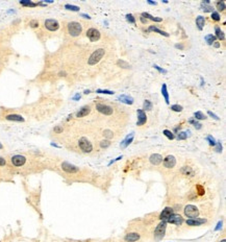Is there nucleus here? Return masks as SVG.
Instances as JSON below:
<instances>
[{"label": "nucleus", "mask_w": 226, "mask_h": 242, "mask_svg": "<svg viewBox=\"0 0 226 242\" xmlns=\"http://www.w3.org/2000/svg\"><path fill=\"white\" fill-rule=\"evenodd\" d=\"M67 29H68V33L72 37H78L82 31V26L79 22H69L67 24Z\"/></svg>", "instance_id": "1"}, {"label": "nucleus", "mask_w": 226, "mask_h": 242, "mask_svg": "<svg viewBox=\"0 0 226 242\" xmlns=\"http://www.w3.org/2000/svg\"><path fill=\"white\" fill-rule=\"evenodd\" d=\"M104 53H105V51H104L103 48H99V49H97L96 51H94L89 58V62H87L89 63V65H91V66L96 65L97 63H98L99 61L102 58V57L104 55Z\"/></svg>", "instance_id": "2"}, {"label": "nucleus", "mask_w": 226, "mask_h": 242, "mask_svg": "<svg viewBox=\"0 0 226 242\" xmlns=\"http://www.w3.org/2000/svg\"><path fill=\"white\" fill-rule=\"evenodd\" d=\"M26 161H27V159L23 155H15L11 158V163L13 164V166L17 168L25 165Z\"/></svg>", "instance_id": "3"}, {"label": "nucleus", "mask_w": 226, "mask_h": 242, "mask_svg": "<svg viewBox=\"0 0 226 242\" xmlns=\"http://www.w3.org/2000/svg\"><path fill=\"white\" fill-rule=\"evenodd\" d=\"M78 145H79V148L81 149L84 153H91L92 150H93V146H92V143L90 142L89 140H87V138H84V137H82V138L79 139L78 141Z\"/></svg>", "instance_id": "4"}, {"label": "nucleus", "mask_w": 226, "mask_h": 242, "mask_svg": "<svg viewBox=\"0 0 226 242\" xmlns=\"http://www.w3.org/2000/svg\"><path fill=\"white\" fill-rule=\"evenodd\" d=\"M44 26L49 31H56L60 28V23L55 19H46L44 22Z\"/></svg>", "instance_id": "5"}, {"label": "nucleus", "mask_w": 226, "mask_h": 242, "mask_svg": "<svg viewBox=\"0 0 226 242\" xmlns=\"http://www.w3.org/2000/svg\"><path fill=\"white\" fill-rule=\"evenodd\" d=\"M165 233H166V221H162L160 223L157 224L156 229L154 231L155 239L156 240H160L165 236Z\"/></svg>", "instance_id": "6"}, {"label": "nucleus", "mask_w": 226, "mask_h": 242, "mask_svg": "<svg viewBox=\"0 0 226 242\" xmlns=\"http://www.w3.org/2000/svg\"><path fill=\"white\" fill-rule=\"evenodd\" d=\"M184 214L190 218H197L199 215V210L198 208L193 206V205H188L184 208Z\"/></svg>", "instance_id": "7"}, {"label": "nucleus", "mask_w": 226, "mask_h": 242, "mask_svg": "<svg viewBox=\"0 0 226 242\" xmlns=\"http://www.w3.org/2000/svg\"><path fill=\"white\" fill-rule=\"evenodd\" d=\"M60 168L65 171V172L69 173V174H72V173H76L79 171V168L76 167V166L72 165V164L68 163V162H63L60 164Z\"/></svg>", "instance_id": "8"}, {"label": "nucleus", "mask_w": 226, "mask_h": 242, "mask_svg": "<svg viewBox=\"0 0 226 242\" xmlns=\"http://www.w3.org/2000/svg\"><path fill=\"white\" fill-rule=\"evenodd\" d=\"M87 37L90 39L91 42H96V41H98L100 39V33L96 28H90L87 31Z\"/></svg>", "instance_id": "9"}, {"label": "nucleus", "mask_w": 226, "mask_h": 242, "mask_svg": "<svg viewBox=\"0 0 226 242\" xmlns=\"http://www.w3.org/2000/svg\"><path fill=\"white\" fill-rule=\"evenodd\" d=\"M96 109H97V111L100 112L101 114L108 115H108H111V114H113V112H114V110H113V107H111L106 106V104H101V103L97 104Z\"/></svg>", "instance_id": "10"}, {"label": "nucleus", "mask_w": 226, "mask_h": 242, "mask_svg": "<svg viewBox=\"0 0 226 242\" xmlns=\"http://www.w3.org/2000/svg\"><path fill=\"white\" fill-rule=\"evenodd\" d=\"M168 222L172 224H175V226H180V224L183 222V218L180 216V215H177V214H172L171 216L168 218Z\"/></svg>", "instance_id": "11"}, {"label": "nucleus", "mask_w": 226, "mask_h": 242, "mask_svg": "<svg viewBox=\"0 0 226 242\" xmlns=\"http://www.w3.org/2000/svg\"><path fill=\"white\" fill-rule=\"evenodd\" d=\"M176 164V159L173 156H168L164 159V166L166 168H173Z\"/></svg>", "instance_id": "12"}, {"label": "nucleus", "mask_w": 226, "mask_h": 242, "mask_svg": "<svg viewBox=\"0 0 226 242\" xmlns=\"http://www.w3.org/2000/svg\"><path fill=\"white\" fill-rule=\"evenodd\" d=\"M172 214H173V209H171V208H165L159 215V218L162 219L163 221H167L168 218H169Z\"/></svg>", "instance_id": "13"}, {"label": "nucleus", "mask_w": 226, "mask_h": 242, "mask_svg": "<svg viewBox=\"0 0 226 242\" xmlns=\"http://www.w3.org/2000/svg\"><path fill=\"white\" fill-rule=\"evenodd\" d=\"M147 121V117H146V114L143 110H138V125H143L144 123H146Z\"/></svg>", "instance_id": "14"}, {"label": "nucleus", "mask_w": 226, "mask_h": 242, "mask_svg": "<svg viewBox=\"0 0 226 242\" xmlns=\"http://www.w3.org/2000/svg\"><path fill=\"white\" fill-rule=\"evenodd\" d=\"M5 119L9 121H16V122H24V118L21 116V115L18 114H9L6 115Z\"/></svg>", "instance_id": "15"}, {"label": "nucleus", "mask_w": 226, "mask_h": 242, "mask_svg": "<svg viewBox=\"0 0 226 242\" xmlns=\"http://www.w3.org/2000/svg\"><path fill=\"white\" fill-rule=\"evenodd\" d=\"M202 223H205V219H201V218H191L189 220H187V224L191 226H200Z\"/></svg>", "instance_id": "16"}, {"label": "nucleus", "mask_w": 226, "mask_h": 242, "mask_svg": "<svg viewBox=\"0 0 226 242\" xmlns=\"http://www.w3.org/2000/svg\"><path fill=\"white\" fill-rule=\"evenodd\" d=\"M150 162L153 165H159L160 163L163 162V157L159 153H154V155H151L150 157Z\"/></svg>", "instance_id": "17"}, {"label": "nucleus", "mask_w": 226, "mask_h": 242, "mask_svg": "<svg viewBox=\"0 0 226 242\" xmlns=\"http://www.w3.org/2000/svg\"><path fill=\"white\" fill-rule=\"evenodd\" d=\"M124 239H125V241H127V242H135V241H138L139 239H140V235H139L138 233H129L125 236V238Z\"/></svg>", "instance_id": "18"}, {"label": "nucleus", "mask_w": 226, "mask_h": 242, "mask_svg": "<svg viewBox=\"0 0 226 242\" xmlns=\"http://www.w3.org/2000/svg\"><path fill=\"white\" fill-rule=\"evenodd\" d=\"M90 111H91V107H90L89 106H86V107H81V109H80V111H79V112H77L76 117H78V118H80V117H84V116H87V115L90 113Z\"/></svg>", "instance_id": "19"}, {"label": "nucleus", "mask_w": 226, "mask_h": 242, "mask_svg": "<svg viewBox=\"0 0 226 242\" xmlns=\"http://www.w3.org/2000/svg\"><path fill=\"white\" fill-rule=\"evenodd\" d=\"M118 99L120 100L121 102H124V103H126V104H132L133 103V99L131 98V97L127 96V95H121Z\"/></svg>", "instance_id": "20"}, {"label": "nucleus", "mask_w": 226, "mask_h": 242, "mask_svg": "<svg viewBox=\"0 0 226 242\" xmlns=\"http://www.w3.org/2000/svg\"><path fill=\"white\" fill-rule=\"evenodd\" d=\"M132 140H133V134H131L130 136H127V138L125 139V140L123 141L122 143H121V148H125V147H127L129 144L132 142Z\"/></svg>", "instance_id": "21"}, {"label": "nucleus", "mask_w": 226, "mask_h": 242, "mask_svg": "<svg viewBox=\"0 0 226 242\" xmlns=\"http://www.w3.org/2000/svg\"><path fill=\"white\" fill-rule=\"evenodd\" d=\"M196 24H197V26H198V28L201 30V29L203 28L204 24H205V19H204V17L199 16L198 18L196 19Z\"/></svg>", "instance_id": "22"}, {"label": "nucleus", "mask_w": 226, "mask_h": 242, "mask_svg": "<svg viewBox=\"0 0 226 242\" xmlns=\"http://www.w3.org/2000/svg\"><path fill=\"white\" fill-rule=\"evenodd\" d=\"M148 31H155V33H159V35H162V36L169 37V33H165V31L160 30V29H159L157 27H155V26H150V27L148 28Z\"/></svg>", "instance_id": "23"}, {"label": "nucleus", "mask_w": 226, "mask_h": 242, "mask_svg": "<svg viewBox=\"0 0 226 242\" xmlns=\"http://www.w3.org/2000/svg\"><path fill=\"white\" fill-rule=\"evenodd\" d=\"M142 17H144V18L146 17V19H150V20L155 21V22H162V18H155V17L151 16V15L148 14V13H143Z\"/></svg>", "instance_id": "24"}, {"label": "nucleus", "mask_w": 226, "mask_h": 242, "mask_svg": "<svg viewBox=\"0 0 226 242\" xmlns=\"http://www.w3.org/2000/svg\"><path fill=\"white\" fill-rule=\"evenodd\" d=\"M208 3L210 2L208 1H204L202 2V7H203V11L205 12V13H208V12H213L214 11V9H213V6L211 5H208Z\"/></svg>", "instance_id": "25"}, {"label": "nucleus", "mask_w": 226, "mask_h": 242, "mask_svg": "<svg viewBox=\"0 0 226 242\" xmlns=\"http://www.w3.org/2000/svg\"><path fill=\"white\" fill-rule=\"evenodd\" d=\"M162 94L165 97V100H166L167 103H169V95H168V91H167V86L165 84L162 87Z\"/></svg>", "instance_id": "26"}, {"label": "nucleus", "mask_w": 226, "mask_h": 242, "mask_svg": "<svg viewBox=\"0 0 226 242\" xmlns=\"http://www.w3.org/2000/svg\"><path fill=\"white\" fill-rule=\"evenodd\" d=\"M216 35H217V37H218V39L219 40H224L225 39V36H224V33H223L222 30H221V28L220 27H216Z\"/></svg>", "instance_id": "27"}, {"label": "nucleus", "mask_w": 226, "mask_h": 242, "mask_svg": "<svg viewBox=\"0 0 226 242\" xmlns=\"http://www.w3.org/2000/svg\"><path fill=\"white\" fill-rule=\"evenodd\" d=\"M205 41H206V42H207V44H210V45H211V44L215 43V41H216V37H215V36H213V35H208V36H206V37H205Z\"/></svg>", "instance_id": "28"}, {"label": "nucleus", "mask_w": 226, "mask_h": 242, "mask_svg": "<svg viewBox=\"0 0 226 242\" xmlns=\"http://www.w3.org/2000/svg\"><path fill=\"white\" fill-rule=\"evenodd\" d=\"M20 4L24 6H30V7H35L38 5L39 3H35V2H31V1H20Z\"/></svg>", "instance_id": "29"}, {"label": "nucleus", "mask_w": 226, "mask_h": 242, "mask_svg": "<svg viewBox=\"0 0 226 242\" xmlns=\"http://www.w3.org/2000/svg\"><path fill=\"white\" fill-rule=\"evenodd\" d=\"M65 7H66V9H69V11H72V12H78L79 9H80L78 6L71 5V4H66Z\"/></svg>", "instance_id": "30"}, {"label": "nucleus", "mask_w": 226, "mask_h": 242, "mask_svg": "<svg viewBox=\"0 0 226 242\" xmlns=\"http://www.w3.org/2000/svg\"><path fill=\"white\" fill-rule=\"evenodd\" d=\"M164 135L167 137V138H169L170 140H173V139L175 138V136H174V134L172 133V132H170V131H168V129H165L164 131Z\"/></svg>", "instance_id": "31"}, {"label": "nucleus", "mask_w": 226, "mask_h": 242, "mask_svg": "<svg viewBox=\"0 0 226 242\" xmlns=\"http://www.w3.org/2000/svg\"><path fill=\"white\" fill-rule=\"evenodd\" d=\"M195 118L198 119V120H203V119H205V115H204L202 112H196L195 113Z\"/></svg>", "instance_id": "32"}, {"label": "nucleus", "mask_w": 226, "mask_h": 242, "mask_svg": "<svg viewBox=\"0 0 226 242\" xmlns=\"http://www.w3.org/2000/svg\"><path fill=\"white\" fill-rule=\"evenodd\" d=\"M144 109L147 110V111H150L152 109V103L149 101V100H145L144 102Z\"/></svg>", "instance_id": "33"}, {"label": "nucleus", "mask_w": 226, "mask_h": 242, "mask_svg": "<svg viewBox=\"0 0 226 242\" xmlns=\"http://www.w3.org/2000/svg\"><path fill=\"white\" fill-rule=\"evenodd\" d=\"M190 123L191 124H193L194 126H195V128H197V129H200L201 128V124L199 123V122H197V120H194V119H191V120L189 121Z\"/></svg>", "instance_id": "34"}, {"label": "nucleus", "mask_w": 226, "mask_h": 242, "mask_svg": "<svg viewBox=\"0 0 226 242\" xmlns=\"http://www.w3.org/2000/svg\"><path fill=\"white\" fill-rule=\"evenodd\" d=\"M29 26L31 28H38L39 27V21L38 20H31L29 22Z\"/></svg>", "instance_id": "35"}, {"label": "nucleus", "mask_w": 226, "mask_h": 242, "mask_svg": "<svg viewBox=\"0 0 226 242\" xmlns=\"http://www.w3.org/2000/svg\"><path fill=\"white\" fill-rule=\"evenodd\" d=\"M171 110L174 112H181L182 111V107L181 106H178V104H173V106H171Z\"/></svg>", "instance_id": "36"}, {"label": "nucleus", "mask_w": 226, "mask_h": 242, "mask_svg": "<svg viewBox=\"0 0 226 242\" xmlns=\"http://www.w3.org/2000/svg\"><path fill=\"white\" fill-rule=\"evenodd\" d=\"M118 65L119 66H121L122 68H130V65L128 64V63H126V62H124V61H118Z\"/></svg>", "instance_id": "37"}, {"label": "nucleus", "mask_w": 226, "mask_h": 242, "mask_svg": "<svg viewBox=\"0 0 226 242\" xmlns=\"http://www.w3.org/2000/svg\"><path fill=\"white\" fill-rule=\"evenodd\" d=\"M211 18L213 19L214 21H220V15H219L217 12H213Z\"/></svg>", "instance_id": "38"}, {"label": "nucleus", "mask_w": 226, "mask_h": 242, "mask_svg": "<svg viewBox=\"0 0 226 242\" xmlns=\"http://www.w3.org/2000/svg\"><path fill=\"white\" fill-rule=\"evenodd\" d=\"M109 145H111V142L108 140H103L100 142V146L102 148H108Z\"/></svg>", "instance_id": "39"}, {"label": "nucleus", "mask_w": 226, "mask_h": 242, "mask_svg": "<svg viewBox=\"0 0 226 242\" xmlns=\"http://www.w3.org/2000/svg\"><path fill=\"white\" fill-rule=\"evenodd\" d=\"M126 20H127L131 24H135V18H133L132 15H129V14L126 15Z\"/></svg>", "instance_id": "40"}, {"label": "nucleus", "mask_w": 226, "mask_h": 242, "mask_svg": "<svg viewBox=\"0 0 226 242\" xmlns=\"http://www.w3.org/2000/svg\"><path fill=\"white\" fill-rule=\"evenodd\" d=\"M177 139H178V140H186L187 133H184V132H180V133L178 134V136H177Z\"/></svg>", "instance_id": "41"}, {"label": "nucleus", "mask_w": 226, "mask_h": 242, "mask_svg": "<svg viewBox=\"0 0 226 242\" xmlns=\"http://www.w3.org/2000/svg\"><path fill=\"white\" fill-rule=\"evenodd\" d=\"M217 7H218V9L219 11H224V9H225V2L224 1H222V2H218L217 3Z\"/></svg>", "instance_id": "42"}, {"label": "nucleus", "mask_w": 226, "mask_h": 242, "mask_svg": "<svg viewBox=\"0 0 226 242\" xmlns=\"http://www.w3.org/2000/svg\"><path fill=\"white\" fill-rule=\"evenodd\" d=\"M103 135H104V137H106V138H108V139L113 138V133H111V131H108V129H106V131H104Z\"/></svg>", "instance_id": "43"}, {"label": "nucleus", "mask_w": 226, "mask_h": 242, "mask_svg": "<svg viewBox=\"0 0 226 242\" xmlns=\"http://www.w3.org/2000/svg\"><path fill=\"white\" fill-rule=\"evenodd\" d=\"M207 141H208V143H210V145H211V146H215V145H216V141H215V139H214L211 136H208V137H207Z\"/></svg>", "instance_id": "44"}, {"label": "nucleus", "mask_w": 226, "mask_h": 242, "mask_svg": "<svg viewBox=\"0 0 226 242\" xmlns=\"http://www.w3.org/2000/svg\"><path fill=\"white\" fill-rule=\"evenodd\" d=\"M53 132H54L55 134H62L63 133V126H55V128H53Z\"/></svg>", "instance_id": "45"}, {"label": "nucleus", "mask_w": 226, "mask_h": 242, "mask_svg": "<svg viewBox=\"0 0 226 242\" xmlns=\"http://www.w3.org/2000/svg\"><path fill=\"white\" fill-rule=\"evenodd\" d=\"M5 166H6V160L0 156V167H5Z\"/></svg>", "instance_id": "46"}, {"label": "nucleus", "mask_w": 226, "mask_h": 242, "mask_svg": "<svg viewBox=\"0 0 226 242\" xmlns=\"http://www.w3.org/2000/svg\"><path fill=\"white\" fill-rule=\"evenodd\" d=\"M97 93H103V94H109V95L114 94V92L108 91V90H97Z\"/></svg>", "instance_id": "47"}, {"label": "nucleus", "mask_w": 226, "mask_h": 242, "mask_svg": "<svg viewBox=\"0 0 226 242\" xmlns=\"http://www.w3.org/2000/svg\"><path fill=\"white\" fill-rule=\"evenodd\" d=\"M207 114L210 115L211 117H213L214 119H216V120H219V119H220V118H219V117L217 116V115H216V114H214L213 112H211V111H208V112H207Z\"/></svg>", "instance_id": "48"}, {"label": "nucleus", "mask_w": 226, "mask_h": 242, "mask_svg": "<svg viewBox=\"0 0 226 242\" xmlns=\"http://www.w3.org/2000/svg\"><path fill=\"white\" fill-rule=\"evenodd\" d=\"M154 68H155V69H156V70H159V71L160 73H167L166 70H165V69H162V68H159L157 65H154Z\"/></svg>", "instance_id": "49"}, {"label": "nucleus", "mask_w": 226, "mask_h": 242, "mask_svg": "<svg viewBox=\"0 0 226 242\" xmlns=\"http://www.w3.org/2000/svg\"><path fill=\"white\" fill-rule=\"evenodd\" d=\"M216 145H217V147H216V150L218 151V153H221V150H222V146H221L220 143H216Z\"/></svg>", "instance_id": "50"}, {"label": "nucleus", "mask_w": 226, "mask_h": 242, "mask_svg": "<svg viewBox=\"0 0 226 242\" xmlns=\"http://www.w3.org/2000/svg\"><path fill=\"white\" fill-rule=\"evenodd\" d=\"M141 21H142V23H144V24L147 23V19H145L144 17H141Z\"/></svg>", "instance_id": "51"}, {"label": "nucleus", "mask_w": 226, "mask_h": 242, "mask_svg": "<svg viewBox=\"0 0 226 242\" xmlns=\"http://www.w3.org/2000/svg\"><path fill=\"white\" fill-rule=\"evenodd\" d=\"M81 17H84V18H86V19H90V18H91V17H90L89 15H86V14H82Z\"/></svg>", "instance_id": "52"}, {"label": "nucleus", "mask_w": 226, "mask_h": 242, "mask_svg": "<svg viewBox=\"0 0 226 242\" xmlns=\"http://www.w3.org/2000/svg\"><path fill=\"white\" fill-rule=\"evenodd\" d=\"M175 47H176V48H180V49H182V48H183V47H182V45H178V44H176V45H175Z\"/></svg>", "instance_id": "53"}, {"label": "nucleus", "mask_w": 226, "mask_h": 242, "mask_svg": "<svg viewBox=\"0 0 226 242\" xmlns=\"http://www.w3.org/2000/svg\"><path fill=\"white\" fill-rule=\"evenodd\" d=\"M148 3L151 4V5H155L156 4V2H153V1H148Z\"/></svg>", "instance_id": "54"}, {"label": "nucleus", "mask_w": 226, "mask_h": 242, "mask_svg": "<svg viewBox=\"0 0 226 242\" xmlns=\"http://www.w3.org/2000/svg\"><path fill=\"white\" fill-rule=\"evenodd\" d=\"M221 224H222V222H219V223H218V226H217V228H216V230H219V229H220V226H221Z\"/></svg>", "instance_id": "55"}, {"label": "nucleus", "mask_w": 226, "mask_h": 242, "mask_svg": "<svg viewBox=\"0 0 226 242\" xmlns=\"http://www.w3.org/2000/svg\"><path fill=\"white\" fill-rule=\"evenodd\" d=\"M78 98H80V95H78V94H77V95H76V96H75V97H74V99H75V100H76V99H78Z\"/></svg>", "instance_id": "56"}, {"label": "nucleus", "mask_w": 226, "mask_h": 242, "mask_svg": "<svg viewBox=\"0 0 226 242\" xmlns=\"http://www.w3.org/2000/svg\"><path fill=\"white\" fill-rule=\"evenodd\" d=\"M214 45H215V47H217V48H218L219 46H220V44H219V43H215V44H214Z\"/></svg>", "instance_id": "57"}, {"label": "nucleus", "mask_w": 226, "mask_h": 242, "mask_svg": "<svg viewBox=\"0 0 226 242\" xmlns=\"http://www.w3.org/2000/svg\"><path fill=\"white\" fill-rule=\"evenodd\" d=\"M89 93H90L89 90H86V91H84V94H89Z\"/></svg>", "instance_id": "58"}, {"label": "nucleus", "mask_w": 226, "mask_h": 242, "mask_svg": "<svg viewBox=\"0 0 226 242\" xmlns=\"http://www.w3.org/2000/svg\"><path fill=\"white\" fill-rule=\"evenodd\" d=\"M221 242H226V241H225V240H222V241H221Z\"/></svg>", "instance_id": "59"}, {"label": "nucleus", "mask_w": 226, "mask_h": 242, "mask_svg": "<svg viewBox=\"0 0 226 242\" xmlns=\"http://www.w3.org/2000/svg\"><path fill=\"white\" fill-rule=\"evenodd\" d=\"M1 147H2V145H1V144H0V148H1Z\"/></svg>", "instance_id": "60"}]
</instances>
